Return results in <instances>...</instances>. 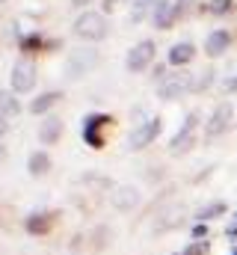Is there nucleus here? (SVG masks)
Here are the masks:
<instances>
[{
  "mask_svg": "<svg viewBox=\"0 0 237 255\" xmlns=\"http://www.w3.org/2000/svg\"><path fill=\"white\" fill-rule=\"evenodd\" d=\"M74 36L86 42H98L107 36V18L101 12H80L74 21Z\"/></svg>",
  "mask_w": 237,
  "mask_h": 255,
  "instance_id": "nucleus-1",
  "label": "nucleus"
},
{
  "mask_svg": "<svg viewBox=\"0 0 237 255\" xmlns=\"http://www.w3.org/2000/svg\"><path fill=\"white\" fill-rule=\"evenodd\" d=\"M193 89V77L190 74H184V71H178V74H166L163 80H160V98L163 101H178L181 95H187Z\"/></svg>",
  "mask_w": 237,
  "mask_h": 255,
  "instance_id": "nucleus-2",
  "label": "nucleus"
},
{
  "mask_svg": "<svg viewBox=\"0 0 237 255\" xmlns=\"http://www.w3.org/2000/svg\"><path fill=\"white\" fill-rule=\"evenodd\" d=\"M151 60H154V42H151V39H142V42H136V45L127 51L124 65H127V71L139 74V71H145V68L151 65Z\"/></svg>",
  "mask_w": 237,
  "mask_h": 255,
  "instance_id": "nucleus-3",
  "label": "nucleus"
},
{
  "mask_svg": "<svg viewBox=\"0 0 237 255\" xmlns=\"http://www.w3.org/2000/svg\"><path fill=\"white\" fill-rule=\"evenodd\" d=\"M196 122H199V113H190L184 119V128L178 130L175 136H172V142H169V151L172 154H187L196 145Z\"/></svg>",
  "mask_w": 237,
  "mask_h": 255,
  "instance_id": "nucleus-4",
  "label": "nucleus"
},
{
  "mask_svg": "<svg viewBox=\"0 0 237 255\" xmlns=\"http://www.w3.org/2000/svg\"><path fill=\"white\" fill-rule=\"evenodd\" d=\"M232 119H235V107H232L229 101L217 104V107H214V113H211V119H208V136L214 139V136L226 133V130L232 128Z\"/></svg>",
  "mask_w": 237,
  "mask_h": 255,
  "instance_id": "nucleus-5",
  "label": "nucleus"
},
{
  "mask_svg": "<svg viewBox=\"0 0 237 255\" xmlns=\"http://www.w3.org/2000/svg\"><path fill=\"white\" fill-rule=\"evenodd\" d=\"M36 86V65L30 60H18L12 68V89L15 92H30Z\"/></svg>",
  "mask_w": 237,
  "mask_h": 255,
  "instance_id": "nucleus-6",
  "label": "nucleus"
},
{
  "mask_svg": "<svg viewBox=\"0 0 237 255\" xmlns=\"http://www.w3.org/2000/svg\"><path fill=\"white\" fill-rule=\"evenodd\" d=\"M157 133H160V119H148V122H142V125L130 133L127 148H133V151H136V148H145L148 142H154Z\"/></svg>",
  "mask_w": 237,
  "mask_h": 255,
  "instance_id": "nucleus-7",
  "label": "nucleus"
},
{
  "mask_svg": "<svg viewBox=\"0 0 237 255\" xmlns=\"http://www.w3.org/2000/svg\"><path fill=\"white\" fill-rule=\"evenodd\" d=\"M151 21H154L157 30H169V27L178 21L175 0H157V6H154V12H151Z\"/></svg>",
  "mask_w": 237,
  "mask_h": 255,
  "instance_id": "nucleus-8",
  "label": "nucleus"
},
{
  "mask_svg": "<svg viewBox=\"0 0 237 255\" xmlns=\"http://www.w3.org/2000/svg\"><path fill=\"white\" fill-rule=\"evenodd\" d=\"M229 48H232V33H229V30H214V33L205 39V54H208V57H223Z\"/></svg>",
  "mask_w": 237,
  "mask_h": 255,
  "instance_id": "nucleus-9",
  "label": "nucleus"
},
{
  "mask_svg": "<svg viewBox=\"0 0 237 255\" xmlns=\"http://www.w3.org/2000/svg\"><path fill=\"white\" fill-rule=\"evenodd\" d=\"M196 57V45H190V42H178V45H172L169 48V65H187L190 60Z\"/></svg>",
  "mask_w": 237,
  "mask_h": 255,
  "instance_id": "nucleus-10",
  "label": "nucleus"
},
{
  "mask_svg": "<svg viewBox=\"0 0 237 255\" xmlns=\"http://www.w3.org/2000/svg\"><path fill=\"white\" fill-rule=\"evenodd\" d=\"M136 202H139V193L133 190V187H121V190H116V196H113V205H116L118 211H130Z\"/></svg>",
  "mask_w": 237,
  "mask_h": 255,
  "instance_id": "nucleus-11",
  "label": "nucleus"
},
{
  "mask_svg": "<svg viewBox=\"0 0 237 255\" xmlns=\"http://www.w3.org/2000/svg\"><path fill=\"white\" fill-rule=\"evenodd\" d=\"M59 133H62V122L59 119H48L45 125H42V130H39V136H42V142H57L59 139Z\"/></svg>",
  "mask_w": 237,
  "mask_h": 255,
  "instance_id": "nucleus-12",
  "label": "nucleus"
},
{
  "mask_svg": "<svg viewBox=\"0 0 237 255\" xmlns=\"http://www.w3.org/2000/svg\"><path fill=\"white\" fill-rule=\"evenodd\" d=\"M57 101H59V92H45V95H39V98L30 104V110H33V113H45V110H51Z\"/></svg>",
  "mask_w": 237,
  "mask_h": 255,
  "instance_id": "nucleus-13",
  "label": "nucleus"
},
{
  "mask_svg": "<svg viewBox=\"0 0 237 255\" xmlns=\"http://www.w3.org/2000/svg\"><path fill=\"white\" fill-rule=\"evenodd\" d=\"M133 3V9H130V18L133 21H142L148 12H154V6H157V0H130Z\"/></svg>",
  "mask_w": 237,
  "mask_h": 255,
  "instance_id": "nucleus-14",
  "label": "nucleus"
},
{
  "mask_svg": "<svg viewBox=\"0 0 237 255\" xmlns=\"http://www.w3.org/2000/svg\"><path fill=\"white\" fill-rule=\"evenodd\" d=\"M223 214H226V205H223V202H211V205H205L196 217H199V220H214V217H223Z\"/></svg>",
  "mask_w": 237,
  "mask_h": 255,
  "instance_id": "nucleus-15",
  "label": "nucleus"
},
{
  "mask_svg": "<svg viewBox=\"0 0 237 255\" xmlns=\"http://www.w3.org/2000/svg\"><path fill=\"white\" fill-rule=\"evenodd\" d=\"M21 107H18V101L9 95V92H0V113H9V116H15Z\"/></svg>",
  "mask_w": 237,
  "mask_h": 255,
  "instance_id": "nucleus-16",
  "label": "nucleus"
},
{
  "mask_svg": "<svg viewBox=\"0 0 237 255\" xmlns=\"http://www.w3.org/2000/svg\"><path fill=\"white\" fill-rule=\"evenodd\" d=\"M211 83H214V71H202L199 80L193 77V92H202V89H208Z\"/></svg>",
  "mask_w": 237,
  "mask_h": 255,
  "instance_id": "nucleus-17",
  "label": "nucleus"
},
{
  "mask_svg": "<svg viewBox=\"0 0 237 255\" xmlns=\"http://www.w3.org/2000/svg\"><path fill=\"white\" fill-rule=\"evenodd\" d=\"M48 166H51V160H48V154H33V157H30V169H33L36 175H39V172H45Z\"/></svg>",
  "mask_w": 237,
  "mask_h": 255,
  "instance_id": "nucleus-18",
  "label": "nucleus"
},
{
  "mask_svg": "<svg viewBox=\"0 0 237 255\" xmlns=\"http://www.w3.org/2000/svg\"><path fill=\"white\" fill-rule=\"evenodd\" d=\"M208 9H211L214 15H226V12L232 9V0H211V3H208Z\"/></svg>",
  "mask_w": 237,
  "mask_h": 255,
  "instance_id": "nucleus-19",
  "label": "nucleus"
},
{
  "mask_svg": "<svg viewBox=\"0 0 237 255\" xmlns=\"http://www.w3.org/2000/svg\"><path fill=\"white\" fill-rule=\"evenodd\" d=\"M193 3H196V0H175V15L178 18H187V15L193 12Z\"/></svg>",
  "mask_w": 237,
  "mask_h": 255,
  "instance_id": "nucleus-20",
  "label": "nucleus"
},
{
  "mask_svg": "<svg viewBox=\"0 0 237 255\" xmlns=\"http://www.w3.org/2000/svg\"><path fill=\"white\" fill-rule=\"evenodd\" d=\"M116 3H127V0H104V12H113Z\"/></svg>",
  "mask_w": 237,
  "mask_h": 255,
  "instance_id": "nucleus-21",
  "label": "nucleus"
},
{
  "mask_svg": "<svg viewBox=\"0 0 237 255\" xmlns=\"http://www.w3.org/2000/svg\"><path fill=\"white\" fill-rule=\"evenodd\" d=\"M6 128H9V122H6V113H0V133H6Z\"/></svg>",
  "mask_w": 237,
  "mask_h": 255,
  "instance_id": "nucleus-22",
  "label": "nucleus"
},
{
  "mask_svg": "<svg viewBox=\"0 0 237 255\" xmlns=\"http://www.w3.org/2000/svg\"><path fill=\"white\" fill-rule=\"evenodd\" d=\"M226 86H229V92H237V77H232V80H229Z\"/></svg>",
  "mask_w": 237,
  "mask_h": 255,
  "instance_id": "nucleus-23",
  "label": "nucleus"
},
{
  "mask_svg": "<svg viewBox=\"0 0 237 255\" xmlns=\"http://www.w3.org/2000/svg\"><path fill=\"white\" fill-rule=\"evenodd\" d=\"M74 6H86V3H92V0H71Z\"/></svg>",
  "mask_w": 237,
  "mask_h": 255,
  "instance_id": "nucleus-24",
  "label": "nucleus"
},
{
  "mask_svg": "<svg viewBox=\"0 0 237 255\" xmlns=\"http://www.w3.org/2000/svg\"><path fill=\"white\" fill-rule=\"evenodd\" d=\"M3 157H6V148H3V145H0V160H3Z\"/></svg>",
  "mask_w": 237,
  "mask_h": 255,
  "instance_id": "nucleus-25",
  "label": "nucleus"
},
{
  "mask_svg": "<svg viewBox=\"0 0 237 255\" xmlns=\"http://www.w3.org/2000/svg\"><path fill=\"white\" fill-rule=\"evenodd\" d=\"M0 3H6V0H0Z\"/></svg>",
  "mask_w": 237,
  "mask_h": 255,
  "instance_id": "nucleus-26",
  "label": "nucleus"
}]
</instances>
